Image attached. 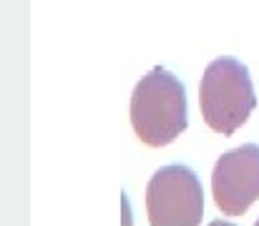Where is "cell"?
<instances>
[{"mask_svg": "<svg viewBox=\"0 0 259 226\" xmlns=\"http://www.w3.org/2000/svg\"><path fill=\"white\" fill-rule=\"evenodd\" d=\"M186 91L166 68H151L131 96V126L154 149L176 141L186 131Z\"/></svg>", "mask_w": 259, "mask_h": 226, "instance_id": "1", "label": "cell"}, {"mask_svg": "<svg viewBox=\"0 0 259 226\" xmlns=\"http://www.w3.org/2000/svg\"><path fill=\"white\" fill-rule=\"evenodd\" d=\"M214 204L227 216H242L259 199V146L227 151L211 173Z\"/></svg>", "mask_w": 259, "mask_h": 226, "instance_id": "4", "label": "cell"}, {"mask_svg": "<svg viewBox=\"0 0 259 226\" xmlns=\"http://www.w3.org/2000/svg\"><path fill=\"white\" fill-rule=\"evenodd\" d=\"M199 106L211 131L222 136H232L234 131H239L257 106L247 66L234 58L211 61L201 75Z\"/></svg>", "mask_w": 259, "mask_h": 226, "instance_id": "2", "label": "cell"}, {"mask_svg": "<svg viewBox=\"0 0 259 226\" xmlns=\"http://www.w3.org/2000/svg\"><path fill=\"white\" fill-rule=\"evenodd\" d=\"M146 214L151 226H199L204 216V191L186 166L159 168L146 189Z\"/></svg>", "mask_w": 259, "mask_h": 226, "instance_id": "3", "label": "cell"}, {"mask_svg": "<svg viewBox=\"0 0 259 226\" xmlns=\"http://www.w3.org/2000/svg\"><path fill=\"white\" fill-rule=\"evenodd\" d=\"M257 226H259V221H257Z\"/></svg>", "mask_w": 259, "mask_h": 226, "instance_id": "5", "label": "cell"}]
</instances>
